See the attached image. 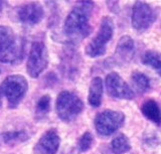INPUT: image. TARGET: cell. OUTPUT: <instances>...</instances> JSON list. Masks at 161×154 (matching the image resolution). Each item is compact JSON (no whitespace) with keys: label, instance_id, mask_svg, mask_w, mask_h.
Returning <instances> with one entry per match:
<instances>
[{"label":"cell","instance_id":"obj_21","mask_svg":"<svg viewBox=\"0 0 161 154\" xmlns=\"http://www.w3.org/2000/svg\"><path fill=\"white\" fill-rule=\"evenodd\" d=\"M157 139H158V136L153 135V134H149L148 137H145V143L147 144L148 146L149 145H154V146H156L158 144Z\"/></svg>","mask_w":161,"mask_h":154},{"label":"cell","instance_id":"obj_5","mask_svg":"<svg viewBox=\"0 0 161 154\" xmlns=\"http://www.w3.org/2000/svg\"><path fill=\"white\" fill-rule=\"evenodd\" d=\"M55 110L58 118L64 122H72L84 110V103L75 94L63 91L55 102Z\"/></svg>","mask_w":161,"mask_h":154},{"label":"cell","instance_id":"obj_2","mask_svg":"<svg viewBox=\"0 0 161 154\" xmlns=\"http://www.w3.org/2000/svg\"><path fill=\"white\" fill-rule=\"evenodd\" d=\"M24 41L9 26H0V63L15 64L22 61Z\"/></svg>","mask_w":161,"mask_h":154},{"label":"cell","instance_id":"obj_16","mask_svg":"<svg viewBox=\"0 0 161 154\" xmlns=\"http://www.w3.org/2000/svg\"><path fill=\"white\" fill-rule=\"evenodd\" d=\"M145 66L150 67L161 77V52L155 51H147L141 58Z\"/></svg>","mask_w":161,"mask_h":154},{"label":"cell","instance_id":"obj_1","mask_svg":"<svg viewBox=\"0 0 161 154\" xmlns=\"http://www.w3.org/2000/svg\"><path fill=\"white\" fill-rule=\"evenodd\" d=\"M94 10V2L82 1L75 5L64 24V32L69 41L75 43L83 41L91 33L90 20Z\"/></svg>","mask_w":161,"mask_h":154},{"label":"cell","instance_id":"obj_4","mask_svg":"<svg viewBox=\"0 0 161 154\" xmlns=\"http://www.w3.org/2000/svg\"><path fill=\"white\" fill-rule=\"evenodd\" d=\"M114 30L115 24L113 19L110 16L103 17L96 36L86 47V54L93 58L103 57L107 52L108 43L113 38Z\"/></svg>","mask_w":161,"mask_h":154},{"label":"cell","instance_id":"obj_14","mask_svg":"<svg viewBox=\"0 0 161 154\" xmlns=\"http://www.w3.org/2000/svg\"><path fill=\"white\" fill-rule=\"evenodd\" d=\"M141 113L147 120L154 123L155 125H161V108L155 100H146L141 106Z\"/></svg>","mask_w":161,"mask_h":154},{"label":"cell","instance_id":"obj_8","mask_svg":"<svg viewBox=\"0 0 161 154\" xmlns=\"http://www.w3.org/2000/svg\"><path fill=\"white\" fill-rule=\"evenodd\" d=\"M48 64V52L42 41H34L27 58V73L31 78L40 76Z\"/></svg>","mask_w":161,"mask_h":154},{"label":"cell","instance_id":"obj_7","mask_svg":"<svg viewBox=\"0 0 161 154\" xmlns=\"http://www.w3.org/2000/svg\"><path fill=\"white\" fill-rule=\"evenodd\" d=\"M157 18V13L150 4L143 1H136L132 8L131 23L138 32H144L149 29Z\"/></svg>","mask_w":161,"mask_h":154},{"label":"cell","instance_id":"obj_15","mask_svg":"<svg viewBox=\"0 0 161 154\" xmlns=\"http://www.w3.org/2000/svg\"><path fill=\"white\" fill-rule=\"evenodd\" d=\"M131 81H132L134 90L139 94H144L148 92L151 88L150 79L144 73H141L139 71H134L132 73Z\"/></svg>","mask_w":161,"mask_h":154},{"label":"cell","instance_id":"obj_18","mask_svg":"<svg viewBox=\"0 0 161 154\" xmlns=\"http://www.w3.org/2000/svg\"><path fill=\"white\" fill-rule=\"evenodd\" d=\"M2 139L6 144H15V143L25 141L26 139H28V135H27V133L23 130L11 131V132L3 133Z\"/></svg>","mask_w":161,"mask_h":154},{"label":"cell","instance_id":"obj_11","mask_svg":"<svg viewBox=\"0 0 161 154\" xmlns=\"http://www.w3.org/2000/svg\"><path fill=\"white\" fill-rule=\"evenodd\" d=\"M19 21L25 25H35L39 23L44 17L43 7L38 2H29L23 4L17 10Z\"/></svg>","mask_w":161,"mask_h":154},{"label":"cell","instance_id":"obj_6","mask_svg":"<svg viewBox=\"0 0 161 154\" xmlns=\"http://www.w3.org/2000/svg\"><path fill=\"white\" fill-rule=\"evenodd\" d=\"M125 123V115L121 111L104 110L95 117L94 125L97 133L102 137L111 136Z\"/></svg>","mask_w":161,"mask_h":154},{"label":"cell","instance_id":"obj_12","mask_svg":"<svg viewBox=\"0 0 161 154\" xmlns=\"http://www.w3.org/2000/svg\"><path fill=\"white\" fill-rule=\"evenodd\" d=\"M60 145V137L57 129H48L35 144V154H57Z\"/></svg>","mask_w":161,"mask_h":154},{"label":"cell","instance_id":"obj_13","mask_svg":"<svg viewBox=\"0 0 161 154\" xmlns=\"http://www.w3.org/2000/svg\"><path fill=\"white\" fill-rule=\"evenodd\" d=\"M103 90H104V84L101 77L93 78L90 83L89 94H88V102L91 107L98 108L101 106L103 99Z\"/></svg>","mask_w":161,"mask_h":154},{"label":"cell","instance_id":"obj_20","mask_svg":"<svg viewBox=\"0 0 161 154\" xmlns=\"http://www.w3.org/2000/svg\"><path fill=\"white\" fill-rule=\"evenodd\" d=\"M94 144V136L90 132H85L80 137L77 143V150L79 153H84L90 150Z\"/></svg>","mask_w":161,"mask_h":154},{"label":"cell","instance_id":"obj_3","mask_svg":"<svg viewBox=\"0 0 161 154\" xmlns=\"http://www.w3.org/2000/svg\"><path fill=\"white\" fill-rule=\"evenodd\" d=\"M28 90V83L23 76L12 74L4 79L0 85V108L6 105L9 109L16 108Z\"/></svg>","mask_w":161,"mask_h":154},{"label":"cell","instance_id":"obj_10","mask_svg":"<svg viewBox=\"0 0 161 154\" xmlns=\"http://www.w3.org/2000/svg\"><path fill=\"white\" fill-rule=\"evenodd\" d=\"M135 56V43L129 36H123L119 39L112 58L113 64L123 66L130 63Z\"/></svg>","mask_w":161,"mask_h":154},{"label":"cell","instance_id":"obj_17","mask_svg":"<svg viewBox=\"0 0 161 154\" xmlns=\"http://www.w3.org/2000/svg\"><path fill=\"white\" fill-rule=\"evenodd\" d=\"M111 149L115 154H124L131 150V143L125 134H118L111 142Z\"/></svg>","mask_w":161,"mask_h":154},{"label":"cell","instance_id":"obj_9","mask_svg":"<svg viewBox=\"0 0 161 154\" xmlns=\"http://www.w3.org/2000/svg\"><path fill=\"white\" fill-rule=\"evenodd\" d=\"M105 86L109 95L115 99L133 100L135 98L133 88H131L118 73H109L106 77Z\"/></svg>","mask_w":161,"mask_h":154},{"label":"cell","instance_id":"obj_19","mask_svg":"<svg viewBox=\"0 0 161 154\" xmlns=\"http://www.w3.org/2000/svg\"><path fill=\"white\" fill-rule=\"evenodd\" d=\"M50 99L49 95H43L36 103V108H35V114L38 118H43L50 110Z\"/></svg>","mask_w":161,"mask_h":154},{"label":"cell","instance_id":"obj_22","mask_svg":"<svg viewBox=\"0 0 161 154\" xmlns=\"http://www.w3.org/2000/svg\"><path fill=\"white\" fill-rule=\"evenodd\" d=\"M2 8H3V2H0V13L2 11Z\"/></svg>","mask_w":161,"mask_h":154}]
</instances>
